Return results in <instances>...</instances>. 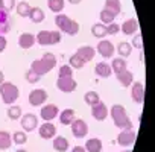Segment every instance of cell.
I'll return each mask as SVG.
<instances>
[{
	"label": "cell",
	"mask_w": 155,
	"mask_h": 152,
	"mask_svg": "<svg viewBox=\"0 0 155 152\" xmlns=\"http://www.w3.org/2000/svg\"><path fill=\"white\" fill-rule=\"evenodd\" d=\"M38 132H40V137L41 138L49 140V138H53L56 135V126L52 122H44L43 125H40Z\"/></svg>",
	"instance_id": "14"
},
{
	"label": "cell",
	"mask_w": 155,
	"mask_h": 152,
	"mask_svg": "<svg viewBox=\"0 0 155 152\" xmlns=\"http://www.w3.org/2000/svg\"><path fill=\"white\" fill-rule=\"evenodd\" d=\"M0 8L5 12H11L15 8V2L14 0H0Z\"/></svg>",
	"instance_id": "40"
},
{
	"label": "cell",
	"mask_w": 155,
	"mask_h": 152,
	"mask_svg": "<svg viewBox=\"0 0 155 152\" xmlns=\"http://www.w3.org/2000/svg\"><path fill=\"white\" fill-rule=\"evenodd\" d=\"M116 78H117V81H119L123 87H126V88L134 82V74H132V71H129L128 68H126L125 71H122V73L116 74Z\"/></svg>",
	"instance_id": "19"
},
{
	"label": "cell",
	"mask_w": 155,
	"mask_h": 152,
	"mask_svg": "<svg viewBox=\"0 0 155 152\" xmlns=\"http://www.w3.org/2000/svg\"><path fill=\"white\" fill-rule=\"evenodd\" d=\"M99 17H101V23L107 26V25H110V23H114V20H116V17H117V15H114L111 11H108V9H105V8H104V9L101 11Z\"/></svg>",
	"instance_id": "30"
},
{
	"label": "cell",
	"mask_w": 155,
	"mask_h": 152,
	"mask_svg": "<svg viewBox=\"0 0 155 152\" xmlns=\"http://www.w3.org/2000/svg\"><path fill=\"white\" fill-rule=\"evenodd\" d=\"M0 9H2V8H0Z\"/></svg>",
	"instance_id": "50"
},
{
	"label": "cell",
	"mask_w": 155,
	"mask_h": 152,
	"mask_svg": "<svg viewBox=\"0 0 155 152\" xmlns=\"http://www.w3.org/2000/svg\"><path fill=\"white\" fill-rule=\"evenodd\" d=\"M9 12H5L3 9H0V35H3L5 32H9V18H8Z\"/></svg>",
	"instance_id": "27"
},
{
	"label": "cell",
	"mask_w": 155,
	"mask_h": 152,
	"mask_svg": "<svg viewBox=\"0 0 155 152\" xmlns=\"http://www.w3.org/2000/svg\"><path fill=\"white\" fill-rule=\"evenodd\" d=\"M53 149L58 150V152H65L68 150V140L65 137H53Z\"/></svg>",
	"instance_id": "24"
},
{
	"label": "cell",
	"mask_w": 155,
	"mask_h": 152,
	"mask_svg": "<svg viewBox=\"0 0 155 152\" xmlns=\"http://www.w3.org/2000/svg\"><path fill=\"white\" fill-rule=\"evenodd\" d=\"M135 137H137V134L132 129H122V132L117 135V143L123 147H128V146L134 144Z\"/></svg>",
	"instance_id": "8"
},
{
	"label": "cell",
	"mask_w": 155,
	"mask_h": 152,
	"mask_svg": "<svg viewBox=\"0 0 155 152\" xmlns=\"http://www.w3.org/2000/svg\"><path fill=\"white\" fill-rule=\"evenodd\" d=\"M84 101H85L87 105L93 107V105H96V104L101 102V97H99V93L97 91H87L84 94Z\"/></svg>",
	"instance_id": "32"
},
{
	"label": "cell",
	"mask_w": 155,
	"mask_h": 152,
	"mask_svg": "<svg viewBox=\"0 0 155 152\" xmlns=\"http://www.w3.org/2000/svg\"><path fill=\"white\" fill-rule=\"evenodd\" d=\"M6 44H8V41H6V38L3 37V35H0V53H2L5 49H6Z\"/></svg>",
	"instance_id": "44"
},
{
	"label": "cell",
	"mask_w": 155,
	"mask_h": 152,
	"mask_svg": "<svg viewBox=\"0 0 155 152\" xmlns=\"http://www.w3.org/2000/svg\"><path fill=\"white\" fill-rule=\"evenodd\" d=\"M110 65H111V70H113L116 74H119V73H122V71H125V70L128 68L125 58H114Z\"/></svg>",
	"instance_id": "23"
},
{
	"label": "cell",
	"mask_w": 155,
	"mask_h": 152,
	"mask_svg": "<svg viewBox=\"0 0 155 152\" xmlns=\"http://www.w3.org/2000/svg\"><path fill=\"white\" fill-rule=\"evenodd\" d=\"M47 101V91L43 88H35L29 93V104L32 107H41Z\"/></svg>",
	"instance_id": "6"
},
{
	"label": "cell",
	"mask_w": 155,
	"mask_h": 152,
	"mask_svg": "<svg viewBox=\"0 0 155 152\" xmlns=\"http://www.w3.org/2000/svg\"><path fill=\"white\" fill-rule=\"evenodd\" d=\"M91 116H93L94 120L102 122V120H105L110 116V110L107 108V105L104 102H99V104H96V105L91 107Z\"/></svg>",
	"instance_id": "11"
},
{
	"label": "cell",
	"mask_w": 155,
	"mask_h": 152,
	"mask_svg": "<svg viewBox=\"0 0 155 152\" xmlns=\"http://www.w3.org/2000/svg\"><path fill=\"white\" fill-rule=\"evenodd\" d=\"M76 53L79 55L85 62H88V61H91L93 58H94V55H96V49H93L91 46H82V47H79L76 50Z\"/></svg>",
	"instance_id": "17"
},
{
	"label": "cell",
	"mask_w": 155,
	"mask_h": 152,
	"mask_svg": "<svg viewBox=\"0 0 155 152\" xmlns=\"http://www.w3.org/2000/svg\"><path fill=\"white\" fill-rule=\"evenodd\" d=\"M15 152H28V150H25V149H17Z\"/></svg>",
	"instance_id": "48"
},
{
	"label": "cell",
	"mask_w": 155,
	"mask_h": 152,
	"mask_svg": "<svg viewBox=\"0 0 155 152\" xmlns=\"http://www.w3.org/2000/svg\"><path fill=\"white\" fill-rule=\"evenodd\" d=\"M105 32H107V35H116V34L120 32V25H117V23H110V25L105 26Z\"/></svg>",
	"instance_id": "41"
},
{
	"label": "cell",
	"mask_w": 155,
	"mask_h": 152,
	"mask_svg": "<svg viewBox=\"0 0 155 152\" xmlns=\"http://www.w3.org/2000/svg\"><path fill=\"white\" fill-rule=\"evenodd\" d=\"M8 117H9L11 120L20 119V117H21V108H20L18 105H11V107L8 108Z\"/></svg>",
	"instance_id": "36"
},
{
	"label": "cell",
	"mask_w": 155,
	"mask_h": 152,
	"mask_svg": "<svg viewBox=\"0 0 155 152\" xmlns=\"http://www.w3.org/2000/svg\"><path fill=\"white\" fill-rule=\"evenodd\" d=\"M91 34H93V37H96V38H104V37L107 35V32H105V25H102V23H94V25L91 26Z\"/></svg>",
	"instance_id": "35"
},
{
	"label": "cell",
	"mask_w": 155,
	"mask_h": 152,
	"mask_svg": "<svg viewBox=\"0 0 155 152\" xmlns=\"http://www.w3.org/2000/svg\"><path fill=\"white\" fill-rule=\"evenodd\" d=\"M84 147H85L87 152H101L102 147H104V144H102V140L101 138L93 137V138H88L85 141V146Z\"/></svg>",
	"instance_id": "18"
},
{
	"label": "cell",
	"mask_w": 155,
	"mask_h": 152,
	"mask_svg": "<svg viewBox=\"0 0 155 152\" xmlns=\"http://www.w3.org/2000/svg\"><path fill=\"white\" fill-rule=\"evenodd\" d=\"M0 96H2V101L6 105H14V102L20 96V91H18V88H17L15 84H12V82H3V84H0Z\"/></svg>",
	"instance_id": "3"
},
{
	"label": "cell",
	"mask_w": 155,
	"mask_h": 152,
	"mask_svg": "<svg viewBox=\"0 0 155 152\" xmlns=\"http://www.w3.org/2000/svg\"><path fill=\"white\" fill-rule=\"evenodd\" d=\"M122 152H131V149H129V150H128V149H126V150H122Z\"/></svg>",
	"instance_id": "49"
},
{
	"label": "cell",
	"mask_w": 155,
	"mask_h": 152,
	"mask_svg": "<svg viewBox=\"0 0 155 152\" xmlns=\"http://www.w3.org/2000/svg\"><path fill=\"white\" fill-rule=\"evenodd\" d=\"M58 114H59V108H58L56 105H53V104L44 105V107L41 108V111H40V116H41V119H43L44 122H52L53 119H56Z\"/></svg>",
	"instance_id": "10"
},
{
	"label": "cell",
	"mask_w": 155,
	"mask_h": 152,
	"mask_svg": "<svg viewBox=\"0 0 155 152\" xmlns=\"http://www.w3.org/2000/svg\"><path fill=\"white\" fill-rule=\"evenodd\" d=\"M64 0H47V6H49V9L52 11V12H55V14H59V12H62V9H64Z\"/></svg>",
	"instance_id": "31"
},
{
	"label": "cell",
	"mask_w": 155,
	"mask_h": 152,
	"mask_svg": "<svg viewBox=\"0 0 155 152\" xmlns=\"http://www.w3.org/2000/svg\"><path fill=\"white\" fill-rule=\"evenodd\" d=\"M71 152H87V150H85V147H82V146H74V147L71 149Z\"/></svg>",
	"instance_id": "45"
},
{
	"label": "cell",
	"mask_w": 155,
	"mask_h": 152,
	"mask_svg": "<svg viewBox=\"0 0 155 152\" xmlns=\"http://www.w3.org/2000/svg\"><path fill=\"white\" fill-rule=\"evenodd\" d=\"M117 53H119L122 58H128V56H131V53H132V46H131L129 43H126V41H122V43L117 44Z\"/></svg>",
	"instance_id": "29"
},
{
	"label": "cell",
	"mask_w": 155,
	"mask_h": 152,
	"mask_svg": "<svg viewBox=\"0 0 155 152\" xmlns=\"http://www.w3.org/2000/svg\"><path fill=\"white\" fill-rule=\"evenodd\" d=\"M56 87L62 93H73L78 87V82L73 78H58L56 79Z\"/></svg>",
	"instance_id": "7"
},
{
	"label": "cell",
	"mask_w": 155,
	"mask_h": 152,
	"mask_svg": "<svg viewBox=\"0 0 155 152\" xmlns=\"http://www.w3.org/2000/svg\"><path fill=\"white\" fill-rule=\"evenodd\" d=\"M12 144V135L8 131H0V150H6Z\"/></svg>",
	"instance_id": "25"
},
{
	"label": "cell",
	"mask_w": 155,
	"mask_h": 152,
	"mask_svg": "<svg viewBox=\"0 0 155 152\" xmlns=\"http://www.w3.org/2000/svg\"><path fill=\"white\" fill-rule=\"evenodd\" d=\"M132 47H135V49H140V50H143V35L141 34H137L135 37H134V40H132V44H131Z\"/></svg>",
	"instance_id": "43"
},
{
	"label": "cell",
	"mask_w": 155,
	"mask_h": 152,
	"mask_svg": "<svg viewBox=\"0 0 155 152\" xmlns=\"http://www.w3.org/2000/svg\"><path fill=\"white\" fill-rule=\"evenodd\" d=\"M96 52L102 56V58H111L114 55V44L110 41V40H102L97 43V47H96Z\"/></svg>",
	"instance_id": "9"
},
{
	"label": "cell",
	"mask_w": 155,
	"mask_h": 152,
	"mask_svg": "<svg viewBox=\"0 0 155 152\" xmlns=\"http://www.w3.org/2000/svg\"><path fill=\"white\" fill-rule=\"evenodd\" d=\"M105 9L111 11L114 15H119L122 11V3L120 0H105Z\"/></svg>",
	"instance_id": "28"
},
{
	"label": "cell",
	"mask_w": 155,
	"mask_h": 152,
	"mask_svg": "<svg viewBox=\"0 0 155 152\" xmlns=\"http://www.w3.org/2000/svg\"><path fill=\"white\" fill-rule=\"evenodd\" d=\"M70 128H71V134L76 137V138H84L87 134H88V125L85 120L82 119H74L71 123H70Z\"/></svg>",
	"instance_id": "5"
},
{
	"label": "cell",
	"mask_w": 155,
	"mask_h": 152,
	"mask_svg": "<svg viewBox=\"0 0 155 152\" xmlns=\"http://www.w3.org/2000/svg\"><path fill=\"white\" fill-rule=\"evenodd\" d=\"M25 76H26V81H28L29 84H37V82L41 79V76H40V74H37L35 71H32L31 68L26 71V74H25Z\"/></svg>",
	"instance_id": "39"
},
{
	"label": "cell",
	"mask_w": 155,
	"mask_h": 152,
	"mask_svg": "<svg viewBox=\"0 0 155 152\" xmlns=\"http://www.w3.org/2000/svg\"><path fill=\"white\" fill-rule=\"evenodd\" d=\"M73 76V68L68 64H64L58 70V78H71Z\"/></svg>",
	"instance_id": "37"
},
{
	"label": "cell",
	"mask_w": 155,
	"mask_h": 152,
	"mask_svg": "<svg viewBox=\"0 0 155 152\" xmlns=\"http://www.w3.org/2000/svg\"><path fill=\"white\" fill-rule=\"evenodd\" d=\"M5 82V76H3V71L0 70V84H3Z\"/></svg>",
	"instance_id": "46"
},
{
	"label": "cell",
	"mask_w": 155,
	"mask_h": 152,
	"mask_svg": "<svg viewBox=\"0 0 155 152\" xmlns=\"http://www.w3.org/2000/svg\"><path fill=\"white\" fill-rule=\"evenodd\" d=\"M29 18L32 20V23H41L44 18H46V15H44V12H43V9L41 8H38V6H34V8H31V12H29Z\"/></svg>",
	"instance_id": "26"
},
{
	"label": "cell",
	"mask_w": 155,
	"mask_h": 152,
	"mask_svg": "<svg viewBox=\"0 0 155 152\" xmlns=\"http://www.w3.org/2000/svg\"><path fill=\"white\" fill-rule=\"evenodd\" d=\"M82 0H68V3H71V5H78V3H81Z\"/></svg>",
	"instance_id": "47"
},
{
	"label": "cell",
	"mask_w": 155,
	"mask_h": 152,
	"mask_svg": "<svg viewBox=\"0 0 155 152\" xmlns=\"http://www.w3.org/2000/svg\"><path fill=\"white\" fill-rule=\"evenodd\" d=\"M35 43H37V40H35V35H34V34L25 32V34H21V35L18 37V46H20L21 49H31Z\"/></svg>",
	"instance_id": "16"
},
{
	"label": "cell",
	"mask_w": 155,
	"mask_h": 152,
	"mask_svg": "<svg viewBox=\"0 0 155 152\" xmlns=\"http://www.w3.org/2000/svg\"><path fill=\"white\" fill-rule=\"evenodd\" d=\"M110 116H111V119H113V122H114V125L117 128H120V129H132V122H131V119H129V116H128V113H126L123 105L114 104L111 107V110H110Z\"/></svg>",
	"instance_id": "1"
},
{
	"label": "cell",
	"mask_w": 155,
	"mask_h": 152,
	"mask_svg": "<svg viewBox=\"0 0 155 152\" xmlns=\"http://www.w3.org/2000/svg\"><path fill=\"white\" fill-rule=\"evenodd\" d=\"M137 29H138V21H137L135 17L126 20V21L120 26V31H122L125 35H134V34L137 32Z\"/></svg>",
	"instance_id": "15"
},
{
	"label": "cell",
	"mask_w": 155,
	"mask_h": 152,
	"mask_svg": "<svg viewBox=\"0 0 155 152\" xmlns=\"http://www.w3.org/2000/svg\"><path fill=\"white\" fill-rule=\"evenodd\" d=\"M94 71H96V74L97 76H101V78H110L111 76V73H113V70H111V65L110 64H107V62H97L96 64V67H94Z\"/></svg>",
	"instance_id": "20"
},
{
	"label": "cell",
	"mask_w": 155,
	"mask_h": 152,
	"mask_svg": "<svg viewBox=\"0 0 155 152\" xmlns=\"http://www.w3.org/2000/svg\"><path fill=\"white\" fill-rule=\"evenodd\" d=\"M131 97L135 104L144 102V85L141 82H132L131 84Z\"/></svg>",
	"instance_id": "12"
},
{
	"label": "cell",
	"mask_w": 155,
	"mask_h": 152,
	"mask_svg": "<svg viewBox=\"0 0 155 152\" xmlns=\"http://www.w3.org/2000/svg\"><path fill=\"white\" fill-rule=\"evenodd\" d=\"M61 31L62 32H65L67 35H76L78 32H79V23L78 21H74V20H71V18H68L67 21H65V25L61 28Z\"/></svg>",
	"instance_id": "21"
},
{
	"label": "cell",
	"mask_w": 155,
	"mask_h": 152,
	"mask_svg": "<svg viewBox=\"0 0 155 152\" xmlns=\"http://www.w3.org/2000/svg\"><path fill=\"white\" fill-rule=\"evenodd\" d=\"M55 65H56V56H55L53 53L47 52V53H44L40 59H35V61L31 64V70L35 71L37 74L43 76V74L49 73Z\"/></svg>",
	"instance_id": "2"
},
{
	"label": "cell",
	"mask_w": 155,
	"mask_h": 152,
	"mask_svg": "<svg viewBox=\"0 0 155 152\" xmlns=\"http://www.w3.org/2000/svg\"><path fill=\"white\" fill-rule=\"evenodd\" d=\"M70 17L68 15H65V14H58V15H55V25H56V28H62L64 25H65V21L68 20Z\"/></svg>",
	"instance_id": "42"
},
{
	"label": "cell",
	"mask_w": 155,
	"mask_h": 152,
	"mask_svg": "<svg viewBox=\"0 0 155 152\" xmlns=\"http://www.w3.org/2000/svg\"><path fill=\"white\" fill-rule=\"evenodd\" d=\"M58 116H59V122H61L62 125L68 126V125L74 120V110H71V108H65V110L61 111Z\"/></svg>",
	"instance_id": "22"
},
{
	"label": "cell",
	"mask_w": 155,
	"mask_h": 152,
	"mask_svg": "<svg viewBox=\"0 0 155 152\" xmlns=\"http://www.w3.org/2000/svg\"><path fill=\"white\" fill-rule=\"evenodd\" d=\"M31 8H32V6H31L28 2H20V3L15 6V9H17V14H18L20 17H29Z\"/></svg>",
	"instance_id": "34"
},
{
	"label": "cell",
	"mask_w": 155,
	"mask_h": 152,
	"mask_svg": "<svg viewBox=\"0 0 155 152\" xmlns=\"http://www.w3.org/2000/svg\"><path fill=\"white\" fill-rule=\"evenodd\" d=\"M68 65L71 67V68H82L84 65H85V61L78 55V53H73L71 56H70V59H68Z\"/></svg>",
	"instance_id": "33"
},
{
	"label": "cell",
	"mask_w": 155,
	"mask_h": 152,
	"mask_svg": "<svg viewBox=\"0 0 155 152\" xmlns=\"http://www.w3.org/2000/svg\"><path fill=\"white\" fill-rule=\"evenodd\" d=\"M35 40L40 46H53L61 43V32L59 31H40L35 35Z\"/></svg>",
	"instance_id": "4"
},
{
	"label": "cell",
	"mask_w": 155,
	"mask_h": 152,
	"mask_svg": "<svg viewBox=\"0 0 155 152\" xmlns=\"http://www.w3.org/2000/svg\"><path fill=\"white\" fill-rule=\"evenodd\" d=\"M38 126V117L35 114H25L21 116V128L25 129V132H32L34 129H37Z\"/></svg>",
	"instance_id": "13"
},
{
	"label": "cell",
	"mask_w": 155,
	"mask_h": 152,
	"mask_svg": "<svg viewBox=\"0 0 155 152\" xmlns=\"http://www.w3.org/2000/svg\"><path fill=\"white\" fill-rule=\"evenodd\" d=\"M26 141H28V135H26V132H20V131H17V132L12 134V143H15V144H25Z\"/></svg>",
	"instance_id": "38"
}]
</instances>
